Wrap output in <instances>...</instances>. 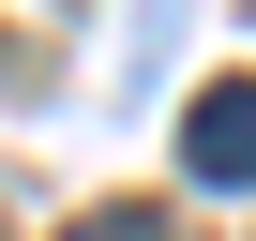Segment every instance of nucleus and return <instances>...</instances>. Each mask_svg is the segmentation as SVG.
I'll use <instances>...</instances> for the list:
<instances>
[{
  "mask_svg": "<svg viewBox=\"0 0 256 241\" xmlns=\"http://www.w3.org/2000/svg\"><path fill=\"white\" fill-rule=\"evenodd\" d=\"M60 241H166V211H136V196H120V211H76Z\"/></svg>",
  "mask_w": 256,
  "mask_h": 241,
  "instance_id": "nucleus-2",
  "label": "nucleus"
},
{
  "mask_svg": "<svg viewBox=\"0 0 256 241\" xmlns=\"http://www.w3.org/2000/svg\"><path fill=\"white\" fill-rule=\"evenodd\" d=\"M181 166H196L211 196H256V76H211V90L181 106Z\"/></svg>",
  "mask_w": 256,
  "mask_h": 241,
  "instance_id": "nucleus-1",
  "label": "nucleus"
}]
</instances>
